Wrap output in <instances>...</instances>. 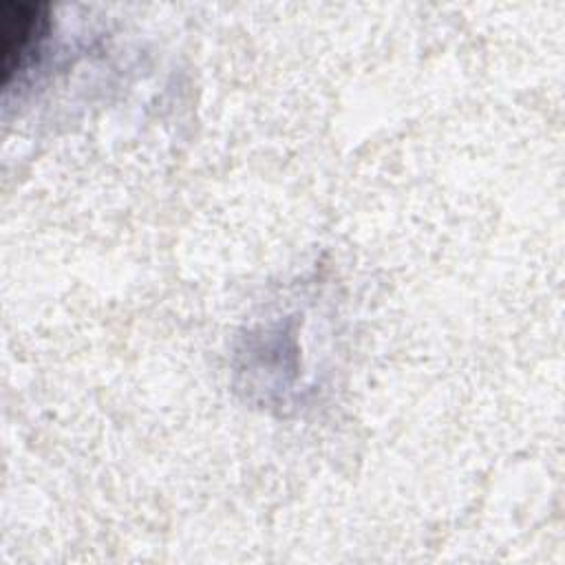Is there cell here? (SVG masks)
Wrapping results in <instances>:
<instances>
[{"mask_svg": "<svg viewBox=\"0 0 565 565\" xmlns=\"http://www.w3.org/2000/svg\"><path fill=\"white\" fill-rule=\"evenodd\" d=\"M49 33L44 2H4L0 7V73L7 86L38 55Z\"/></svg>", "mask_w": 565, "mask_h": 565, "instance_id": "6da1fadb", "label": "cell"}]
</instances>
